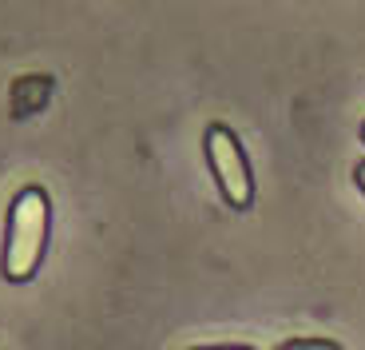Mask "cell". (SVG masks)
I'll list each match as a JSON object with an SVG mask.
<instances>
[{"instance_id": "obj_6", "label": "cell", "mask_w": 365, "mask_h": 350, "mask_svg": "<svg viewBox=\"0 0 365 350\" xmlns=\"http://www.w3.org/2000/svg\"><path fill=\"white\" fill-rule=\"evenodd\" d=\"M195 350H255V346H195Z\"/></svg>"}, {"instance_id": "obj_1", "label": "cell", "mask_w": 365, "mask_h": 350, "mask_svg": "<svg viewBox=\"0 0 365 350\" xmlns=\"http://www.w3.org/2000/svg\"><path fill=\"white\" fill-rule=\"evenodd\" d=\"M48 231H52V199L44 187H20L4 215V243H0V275L9 283L36 279L48 255Z\"/></svg>"}, {"instance_id": "obj_5", "label": "cell", "mask_w": 365, "mask_h": 350, "mask_svg": "<svg viewBox=\"0 0 365 350\" xmlns=\"http://www.w3.org/2000/svg\"><path fill=\"white\" fill-rule=\"evenodd\" d=\"M354 184H357V191L365 195V159H361V164L354 167Z\"/></svg>"}, {"instance_id": "obj_7", "label": "cell", "mask_w": 365, "mask_h": 350, "mask_svg": "<svg viewBox=\"0 0 365 350\" xmlns=\"http://www.w3.org/2000/svg\"><path fill=\"white\" fill-rule=\"evenodd\" d=\"M357 136H361V144H365V120H361V128H357Z\"/></svg>"}, {"instance_id": "obj_2", "label": "cell", "mask_w": 365, "mask_h": 350, "mask_svg": "<svg viewBox=\"0 0 365 350\" xmlns=\"http://www.w3.org/2000/svg\"><path fill=\"white\" fill-rule=\"evenodd\" d=\"M202 156H207L210 179L219 187L222 203L230 211H250V203H255V171H250L242 139L227 124H210L202 131Z\"/></svg>"}, {"instance_id": "obj_4", "label": "cell", "mask_w": 365, "mask_h": 350, "mask_svg": "<svg viewBox=\"0 0 365 350\" xmlns=\"http://www.w3.org/2000/svg\"><path fill=\"white\" fill-rule=\"evenodd\" d=\"M274 350H341V342H334V339H286Z\"/></svg>"}, {"instance_id": "obj_3", "label": "cell", "mask_w": 365, "mask_h": 350, "mask_svg": "<svg viewBox=\"0 0 365 350\" xmlns=\"http://www.w3.org/2000/svg\"><path fill=\"white\" fill-rule=\"evenodd\" d=\"M56 92V80L44 72H32V76H16L9 88V111L12 120H28V116H36V111L48 108Z\"/></svg>"}]
</instances>
